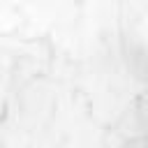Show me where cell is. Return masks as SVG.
I'll return each mask as SVG.
<instances>
[{
  "mask_svg": "<svg viewBox=\"0 0 148 148\" xmlns=\"http://www.w3.org/2000/svg\"><path fill=\"white\" fill-rule=\"evenodd\" d=\"M146 148H148V146H146Z\"/></svg>",
  "mask_w": 148,
  "mask_h": 148,
  "instance_id": "1",
  "label": "cell"
}]
</instances>
